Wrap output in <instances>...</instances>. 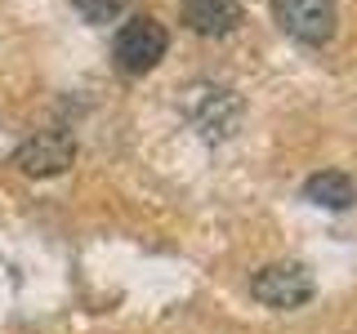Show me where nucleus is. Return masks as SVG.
<instances>
[{
    "label": "nucleus",
    "instance_id": "5",
    "mask_svg": "<svg viewBox=\"0 0 357 334\" xmlns=\"http://www.w3.org/2000/svg\"><path fill=\"white\" fill-rule=\"evenodd\" d=\"M72 161H76V143L67 138V134H59V129L36 134V138H27V143L14 152V165H18L22 174H31V178L63 174Z\"/></svg>",
    "mask_w": 357,
    "mask_h": 334
},
{
    "label": "nucleus",
    "instance_id": "8",
    "mask_svg": "<svg viewBox=\"0 0 357 334\" xmlns=\"http://www.w3.org/2000/svg\"><path fill=\"white\" fill-rule=\"evenodd\" d=\"M76 9H81L85 22H94V27H107V22H116L121 14H126L130 0H72Z\"/></svg>",
    "mask_w": 357,
    "mask_h": 334
},
{
    "label": "nucleus",
    "instance_id": "7",
    "mask_svg": "<svg viewBox=\"0 0 357 334\" xmlns=\"http://www.w3.org/2000/svg\"><path fill=\"white\" fill-rule=\"evenodd\" d=\"M304 196L312 200V205H321V209H349L357 192H353V178L349 174L321 170V174H312L308 183H304Z\"/></svg>",
    "mask_w": 357,
    "mask_h": 334
},
{
    "label": "nucleus",
    "instance_id": "2",
    "mask_svg": "<svg viewBox=\"0 0 357 334\" xmlns=\"http://www.w3.org/2000/svg\"><path fill=\"white\" fill-rule=\"evenodd\" d=\"M273 18L299 45H326L335 36L340 9H335V0H273Z\"/></svg>",
    "mask_w": 357,
    "mask_h": 334
},
{
    "label": "nucleus",
    "instance_id": "3",
    "mask_svg": "<svg viewBox=\"0 0 357 334\" xmlns=\"http://www.w3.org/2000/svg\"><path fill=\"white\" fill-rule=\"evenodd\" d=\"M250 294L273 312H290L312 299V276L299 263H273L250 281Z\"/></svg>",
    "mask_w": 357,
    "mask_h": 334
},
{
    "label": "nucleus",
    "instance_id": "1",
    "mask_svg": "<svg viewBox=\"0 0 357 334\" xmlns=\"http://www.w3.org/2000/svg\"><path fill=\"white\" fill-rule=\"evenodd\" d=\"M165 49H170V36H165V27L156 18H130L126 27L116 31V45H112V58H116L121 72L130 76H143L152 72L156 63L165 58Z\"/></svg>",
    "mask_w": 357,
    "mask_h": 334
},
{
    "label": "nucleus",
    "instance_id": "4",
    "mask_svg": "<svg viewBox=\"0 0 357 334\" xmlns=\"http://www.w3.org/2000/svg\"><path fill=\"white\" fill-rule=\"evenodd\" d=\"M188 116L206 138H228L241 120V98L223 85H197L188 98Z\"/></svg>",
    "mask_w": 357,
    "mask_h": 334
},
{
    "label": "nucleus",
    "instance_id": "6",
    "mask_svg": "<svg viewBox=\"0 0 357 334\" xmlns=\"http://www.w3.org/2000/svg\"><path fill=\"white\" fill-rule=\"evenodd\" d=\"M183 22L197 36H228L241 27V5L237 0H188Z\"/></svg>",
    "mask_w": 357,
    "mask_h": 334
}]
</instances>
